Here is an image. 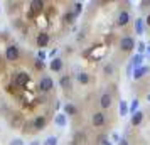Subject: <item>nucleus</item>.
Listing matches in <instances>:
<instances>
[{
	"instance_id": "nucleus-19",
	"label": "nucleus",
	"mask_w": 150,
	"mask_h": 145,
	"mask_svg": "<svg viewBox=\"0 0 150 145\" xmlns=\"http://www.w3.org/2000/svg\"><path fill=\"white\" fill-rule=\"evenodd\" d=\"M120 115L122 117H125V115H128V105H127V101H120Z\"/></svg>"
},
{
	"instance_id": "nucleus-14",
	"label": "nucleus",
	"mask_w": 150,
	"mask_h": 145,
	"mask_svg": "<svg viewBox=\"0 0 150 145\" xmlns=\"http://www.w3.org/2000/svg\"><path fill=\"white\" fill-rule=\"evenodd\" d=\"M59 84H61V88H64V90H69V88H71V76H69V74H64V76L59 79Z\"/></svg>"
},
{
	"instance_id": "nucleus-27",
	"label": "nucleus",
	"mask_w": 150,
	"mask_h": 145,
	"mask_svg": "<svg viewBox=\"0 0 150 145\" xmlns=\"http://www.w3.org/2000/svg\"><path fill=\"white\" fill-rule=\"evenodd\" d=\"M103 71H105V74H111V73H113V66H111V64H106Z\"/></svg>"
},
{
	"instance_id": "nucleus-16",
	"label": "nucleus",
	"mask_w": 150,
	"mask_h": 145,
	"mask_svg": "<svg viewBox=\"0 0 150 145\" xmlns=\"http://www.w3.org/2000/svg\"><path fill=\"white\" fill-rule=\"evenodd\" d=\"M76 113H78V108L74 105H71V103L64 105V115H76Z\"/></svg>"
},
{
	"instance_id": "nucleus-34",
	"label": "nucleus",
	"mask_w": 150,
	"mask_h": 145,
	"mask_svg": "<svg viewBox=\"0 0 150 145\" xmlns=\"http://www.w3.org/2000/svg\"><path fill=\"white\" fill-rule=\"evenodd\" d=\"M147 49H149V54H150V46H149V47H147Z\"/></svg>"
},
{
	"instance_id": "nucleus-33",
	"label": "nucleus",
	"mask_w": 150,
	"mask_h": 145,
	"mask_svg": "<svg viewBox=\"0 0 150 145\" xmlns=\"http://www.w3.org/2000/svg\"><path fill=\"white\" fill-rule=\"evenodd\" d=\"M145 22H147V25H150V14H149V17L145 19Z\"/></svg>"
},
{
	"instance_id": "nucleus-1",
	"label": "nucleus",
	"mask_w": 150,
	"mask_h": 145,
	"mask_svg": "<svg viewBox=\"0 0 150 145\" xmlns=\"http://www.w3.org/2000/svg\"><path fill=\"white\" fill-rule=\"evenodd\" d=\"M29 74L27 73H15L14 74V83H15V86H19V88H24V86H27L29 84Z\"/></svg>"
},
{
	"instance_id": "nucleus-8",
	"label": "nucleus",
	"mask_w": 150,
	"mask_h": 145,
	"mask_svg": "<svg viewBox=\"0 0 150 145\" xmlns=\"http://www.w3.org/2000/svg\"><path fill=\"white\" fill-rule=\"evenodd\" d=\"M37 47H46L49 44V34L47 32H41V34L37 35Z\"/></svg>"
},
{
	"instance_id": "nucleus-22",
	"label": "nucleus",
	"mask_w": 150,
	"mask_h": 145,
	"mask_svg": "<svg viewBox=\"0 0 150 145\" xmlns=\"http://www.w3.org/2000/svg\"><path fill=\"white\" fill-rule=\"evenodd\" d=\"M42 145H57V138L51 135V137H47L44 142H42Z\"/></svg>"
},
{
	"instance_id": "nucleus-23",
	"label": "nucleus",
	"mask_w": 150,
	"mask_h": 145,
	"mask_svg": "<svg viewBox=\"0 0 150 145\" xmlns=\"http://www.w3.org/2000/svg\"><path fill=\"white\" fill-rule=\"evenodd\" d=\"M74 17H76V15L73 14V12H68V14L64 15V22H68V24H73V22H74Z\"/></svg>"
},
{
	"instance_id": "nucleus-11",
	"label": "nucleus",
	"mask_w": 150,
	"mask_h": 145,
	"mask_svg": "<svg viewBox=\"0 0 150 145\" xmlns=\"http://www.w3.org/2000/svg\"><path fill=\"white\" fill-rule=\"evenodd\" d=\"M54 123L59 127V128H64L66 127V123H68V120H66V115L64 113H57L54 117Z\"/></svg>"
},
{
	"instance_id": "nucleus-26",
	"label": "nucleus",
	"mask_w": 150,
	"mask_h": 145,
	"mask_svg": "<svg viewBox=\"0 0 150 145\" xmlns=\"http://www.w3.org/2000/svg\"><path fill=\"white\" fill-rule=\"evenodd\" d=\"M137 47H138V54L142 56V52L145 51V49H147V46H145L143 42H138V44H137Z\"/></svg>"
},
{
	"instance_id": "nucleus-3",
	"label": "nucleus",
	"mask_w": 150,
	"mask_h": 145,
	"mask_svg": "<svg viewBox=\"0 0 150 145\" xmlns=\"http://www.w3.org/2000/svg\"><path fill=\"white\" fill-rule=\"evenodd\" d=\"M120 47H122L123 51L128 52V51H132V49L135 47V41H133L132 37H128V35H127V37H122V41H120Z\"/></svg>"
},
{
	"instance_id": "nucleus-10",
	"label": "nucleus",
	"mask_w": 150,
	"mask_h": 145,
	"mask_svg": "<svg viewBox=\"0 0 150 145\" xmlns=\"http://www.w3.org/2000/svg\"><path fill=\"white\" fill-rule=\"evenodd\" d=\"M29 5H30V12L35 14V12H41L42 8H44V2L42 0H32Z\"/></svg>"
},
{
	"instance_id": "nucleus-13",
	"label": "nucleus",
	"mask_w": 150,
	"mask_h": 145,
	"mask_svg": "<svg viewBox=\"0 0 150 145\" xmlns=\"http://www.w3.org/2000/svg\"><path fill=\"white\" fill-rule=\"evenodd\" d=\"M49 68H51V71H61L62 69V61L59 59V57H54V59L51 61V64H49Z\"/></svg>"
},
{
	"instance_id": "nucleus-20",
	"label": "nucleus",
	"mask_w": 150,
	"mask_h": 145,
	"mask_svg": "<svg viewBox=\"0 0 150 145\" xmlns=\"http://www.w3.org/2000/svg\"><path fill=\"white\" fill-rule=\"evenodd\" d=\"M78 81H79L81 84H86V83L89 81L88 73H79V74H78Z\"/></svg>"
},
{
	"instance_id": "nucleus-4",
	"label": "nucleus",
	"mask_w": 150,
	"mask_h": 145,
	"mask_svg": "<svg viewBox=\"0 0 150 145\" xmlns=\"http://www.w3.org/2000/svg\"><path fill=\"white\" fill-rule=\"evenodd\" d=\"M105 122H106L105 113H101V111H96V113H93V117H91V123L95 125V127H103V125H105Z\"/></svg>"
},
{
	"instance_id": "nucleus-5",
	"label": "nucleus",
	"mask_w": 150,
	"mask_h": 145,
	"mask_svg": "<svg viewBox=\"0 0 150 145\" xmlns=\"http://www.w3.org/2000/svg\"><path fill=\"white\" fill-rule=\"evenodd\" d=\"M5 57H7L8 61H17V57H19V47L17 46H8L7 51H5Z\"/></svg>"
},
{
	"instance_id": "nucleus-28",
	"label": "nucleus",
	"mask_w": 150,
	"mask_h": 145,
	"mask_svg": "<svg viewBox=\"0 0 150 145\" xmlns=\"http://www.w3.org/2000/svg\"><path fill=\"white\" fill-rule=\"evenodd\" d=\"M35 68H37V69H42V68H44V62L37 59V61H35Z\"/></svg>"
},
{
	"instance_id": "nucleus-35",
	"label": "nucleus",
	"mask_w": 150,
	"mask_h": 145,
	"mask_svg": "<svg viewBox=\"0 0 150 145\" xmlns=\"http://www.w3.org/2000/svg\"><path fill=\"white\" fill-rule=\"evenodd\" d=\"M147 98H149V101H150V95H149V96H147Z\"/></svg>"
},
{
	"instance_id": "nucleus-21",
	"label": "nucleus",
	"mask_w": 150,
	"mask_h": 145,
	"mask_svg": "<svg viewBox=\"0 0 150 145\" xmlns=\"http://www.w3.org/2000/svg\"><path fill=\"white\" fill-rule=\"evenodd\" d=\"M138 105H140V101H138V100H133V103L130 105V108H128V113H132V115L137 113V111H138Z\"/></svg>"
},
{
	"instance_id": "nucleus-31",
	"label": "nucleus",
	"mask_w": 150,
	"mask_h": 145,
	"mask_svg": "<svg viewBox=\"0 0 150 145\" xmlns=\"http://www.w3.org/2000/svg\"><path fill=\"white\" fill-rule=\"evenodd\" d=\"M29 145H42V144H41V140H34V142H30Z\"/></svg>"
},
{
	"instance_id": "nucleus-6",
	"label": "nucleus",
	"mask_w": 150,
	"mask_h": 145,
	"mask_svg": "<svg viewBox=\"0 0 150 145\" xmlns=\"http://www.w3.org/2000/svg\"><path fill=\"white\" fill-rule=\"evenodd\" d=\"M46 123H47L46 117L39 115V117H35V118H34V122H32V128H34V130H42V128L46 127Z\"/></svg>"
},
{
	"instance_id": "nucleus-12",
	"label": "nucleus",
	"mask_w": 150,
	"mask_h": 145,
	"mask_svg": "<svg viewBox=\"0 0 150 145\" xmlns=\"http://www.w3.org/2000/svg\"><path fill=\"white\" fill-rule=\"evenodd\" d=\"M150 71V68L149 66H142V68H137L135 71H133V78L135 79H140V78H143L147 73Z\"/></svg>"
},
{
	"instance_id": "nucleus-36",
	"label": "nucleus",
	"mask_w": 150,
	"mask_h": 145,
	"mask_svg": "<svg viewBox=\"0 0 150 145\" xmlns=\"http://www.w3.org/2000/svg\"><path fill=\"white\" fill-rule=\"evenodd\" d=\"M73 145H76V144H73Z\"/></svg>"
},
{
	"instance_id": "nucleus-29",
	"label": "nucleus",
	"mask_w": 150,
	"mask_h": 145,
	"mask_svg": "<svg viewBox=\"0 0 150 145\" xmlns=\"http://www.w3.org/2000/svg\"><path fill=\"white\" fill-rule=\"evenodd\" d=\"M39 61H42V59H44V57H46V52H44V51H39Z\"/></svg>"
},
{
	"instance_id": "nucleus-24",
	"label": "nucleus",
	"mask_w": 150,
	"mask_h": 145,
	"mask_svg": "<svg viewBox=\"0 0 150 145\" xmlns=\"http://www.w3.org/2000/svg\"><path fill=\"white\" fill-rule=\"evenodd\" d=\"M81 8H83V7H81V4H74V10H73V14L78 17V15L81 14Z\"/></svg>"
},
{
	"instance_id": "nucleus-7",
	"label": "nucleus",
	"mask_w": 150,
	"mask_h": 145,
	"mask_svg": "<svg viewBox=\"0 0 150 145\" xmlns=\"http://www.w3.org/2000/svg\"><path fill=\"white\" fill-rule=\"evenodd\" d=\"M111 101H113L111 95H110V93H105V95H101V98H100V106H101L103 110H106V108L111 106Z\"/></svg>"
},
{
	"instance_id": "nucleus-15",
	"label": "nucleus",
	"mask_w": 150,
	"mask_h": 145,
	"mask_svg": "<svg viewBox=\"0 0 150 145\" xmlns=\"http://www.w3.org/2000/svg\"><path fill=\"white\" fill-rule=\"evenodd\" d=\"M142 120H143V113H142V111H137V113L132 115V125H133V127L140 125V123H142Z\"/></svg>"
},
{
	"instance_id": "nucleus-9",
	"label": "nucleus",
	"mask_w": 150,
	"mask_h": 145,
	"mask_svg": "<svg viewBox=\"0 0 150 145\" xmlns=\"http://www.w3.org/2000/svg\"><path fill=\"white\" fill-rule=\"evenodd\" d=\"M130 22V14L127 12V10H122L120 12V15H118V21H116V24L118 25H127Z\"/></svg>"
},
{
	"instance_id": "nucleus-2",
	"label": "nucleus",
	"mask_w": 150,
	"mask_h": 145,
	"mask_svg": "<svg viewBox=\"0 0 150 145\" xmlns=\"http://www.w3.org/2000/svg\"><path fill=\"white\" fill-rule=\"evenodd\" d=\"M39 88H41V91H44V93L51 91L52 88H54V81H52V78L51 76H42L41 81H39Z\"/></svg>"
},
{
	"instance_id": "nucleus-18",
	"label": "nucleus",
	"mask_w": 150,
	"mask_h": 145,
	"mask_svg": "<svg viewBox=\"0 0 150 145\" xmlns=\"http://www.w3.org/2000/svg\"><path fill=\"white\" fill-rule=\"evenodd\" d=\"M135 30L138 35L143 34V19H137L135 21Z\"/></svg>"
},
{
	"instance_id": "nucleus-17",
	"label": "nucleus",
	"mask_w": 150,
	"mask_h": 145,
	"mask_svg": "<svg viewBox=\"0 0 150 145\" xmlns=\"http://www.w3.org/2000/svg\"><path fill=\"white\" fill-rule=\"evenodd\" d=\"M142 61H143V56H140V54H137V56H133V59H132V68H142Z\"/></svg>"
},
{
	"instance_id": "nucleus-32",
	"label": "nucleus",
	"mask_w": 150,
	"mask_h": 145,
	"mask_svg": "<svg viewBox=\"0 0 150 145\" xmlns=\"http://www.w3.org/2000/svg\"><path fill=\"white\" fill-rule=\"evenodd\" d=\"M101 145H111V142H108V140H103V144Z\"/></svg>"
},
{
	"instance_id": "nucleus-30",
	"label": "nucleus",
	"mask_w": 150,
	"mask_h": 145,
	"mask_svg": "<svg viewBox=\"0 0 150 145\" xmlns=\"http://www.w3.org/2000/svg\"><path fill=\"white\" fill-rule=\"evenodd\" d=\"M118 145H128V140H125V138H122V140H120V144Z\"/></svg>"
},
{
	"instance_id": "nucleus-25",
	"label": "nucleus",
	"mask_w": 150,
	"mask_h": 145,
	"mask_svg": "<svg viewBox=\"0 0 150 145\" xmlns=\"http://www.w3.org/2000/svg\"><path fill=\"white\" fill-rule=\"evenodd\" d=\"M8 145H24V140L22 138H14V140H10Z\"/></svg>"
}]
</instances>
